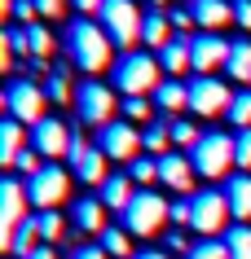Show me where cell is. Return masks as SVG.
Instances as JSON below:
<instances>
[{"instance_id":"23","label":"cell","mask_w":251,"mask_h":259,"mask_svg":"<svg viewBox=\"0 0 251 259\" xmlns=\"http://www.w3.org/2000/svg\"><path fill=\"white\" fill-rule=\"evenodd\" d=\"M225 198H229V211L247 224L251 220V171H238V176L225 180Z\"/></svg>"},{"instance_id":"20","label":"cell","mask_w":251,"mask_h":259,"mask_svg":"<svg viewBox=\"0 0 251 259\" xmlns=\"http://www.w3.org/2000/svg\"><path fill=\"white\" fill-rule=\"evenodd\" d=\"M22 127H27V123H18V119L0 123V167H9V171H14L18 154L31 150V132H22Z\"/></svg>"},{"instance_id":"11","label":"cell","mask_w":251,"mask_h":259,"mask_svg":"<svg viewBox=\"0 0 251 259\" xmlns=\"http://www.w3.org/2000/svg\"><path fill=\"white\" fill-rule=\"evenodd\" d=\"M106 158H115V163H132L137 158V150H146L141 145V132H137V123H128V119H115L106 123L97 132V141H93Z\"/></svg>"},{"instance_id":"4","label":"cell","mask_w":251,"mask_h":259,"mask_svg":"<svg viewBox=\"0 0 251 259\" xmlns=\"http://www.w3.org/2000/svg\"><path fill=\"white\" fill-rule=\"evenodd\" d=\"M190 163H194L198 176H207V180L229 176V167H238L234 137H229V132H203V141L190 150Z\"/></svg>"},{"instance_id":"33","label":"cell","mask_w":251,"mask_h":259,"mask_svg":"<svg viewBox=\"0 0 251 259\" xmlns=\"http://www.w3.org/2000/svg\"><path fill=\"white\" fill-rule=\"evenodd\" d=\"M167 132H172V150H176V145L194 150L198 141H203V132H198L194 123H185V119H172V123H167Z\"/></svg>"},{"instance_id":"8","label":"cell","mask_w":251,"mask_h":259,"mask_svg":"<svg viewBox=\"0 0 251 259\" xmlns=\"http://www.w3.org/2000/svg\"><path fill=\"white\" fill-rule=\"evenodd\" d=\"M27 193H31L35 215H40V211H57V206L70 198V171L66 167H40V171L27 180Z\"/></svg>"},{"instance_id":"5","label":"cell","mask_w":251,"mask_h":259,"mask_svg":"<svg viewBox=\"0 0 251 259\" xmlns=\"http://www.w3.org/2000/svg\"><path fill=\"white\" fill-rule=\"evenodd\" d=\"M31 215H35V206H31L27 180H18L14 171H9V176H5V185H0V246H5V250H9L14 233L22 229Z\"/></svg>"},{"instance_id":"10","label":"cell","mask_w":251,"mask_h":259,"mask_svg":"<svg viewBox=\"0 0 251 259\" xmlns=\"http://www.w3.org/2000/svg\"><path fill=\"white\" fill-rule=\"evenodd\" d=\"M229 198H225V189H203V193H194V224L190 229L207 242V237H221L225 233V224H229Z\"/></svg>"},{"instance_id":"44","label":"cell","mask_w":251,"mask_h":259,"mask_svg":"<svg viewBox=\"0 0 251 259\" xmlns=\"http://www.w3.org/2000/svg\"><path fill=\"white\" fill-rule=\"evenodd\" d=\"M66 259H106V250H101V242H88V246H75Z\"/></svg>"},{"instance_id":"32","label":"cell","mask_w":251,"mask_h":259,"mask_svg":"<svg viewBox=\"0 0 251 259\" xmlns=\"http://www.w3.org/2000/svg\"><path fill=\"white\" fill-rule=\"evenodd\" d=\"M128 176H132L141 189H146L150 180H159V158H154V154H141V158H132V163H128Z\"/></svg>"},{"instance_id":"17","label":"cell","mask_w":251,"mask_h":259,"mask_svg":"<svg viewBox=\"0 0 251 259\" xmlns=\"http://www.w3.org/2000/svg\"><path fill=\"white\" fill-rule=\"evenodd\" d=\"M190 14H194V22L203 31L221 35V27L234 22V0H190Z\"/></svg>"},{"instance_id":"21","label":"cell","mask_w":251,"mask_h":259,"mask_svg":"<svg viewBox=\"0 0 251 259\" xmlns=\"http://www.w3.org/2000/svg\"><path fill=\"white\" fill-rule=\"evenodd\" d=\"M159 66L172 75V79H181V70H194V57H190V35H172L167 49L159 53Z\"/></svg>"},{"instance_id":"42","label":"cell","mask_w":251,"mask_h":259,"mask_svg":"<svg viewBox=\"0 0 251 259\" xmlns=\"http://www.w3.org/2000/svg\"><path fill=\"white\" fill-rule=\"evenodd\" d=\"M35 9H40V18H49V22H57V18L66 14V0H35Z\"/></svg>"},{"instance_id":"15","label":"cell","mask_w":251,"mask_h":259,"mask_svg":"<svg viewBox=\"0 0 251 259\" xmlns=\"http://www.w3.org/2000/svg\"><path fill=\"white\" fill-rule=\"evenodd\" d=\"M70 141H75V132H70L62 119H44V123L31 127V150L40 154V158H66Z\"/></svg>"},{"instance_id":"39","label":"cell","mask_w":251,"mask_h":259,"mask_svg":"<svg viewBox=\"0 0 251 259\" xmlns=\"http://www.w3.org/2000/svg\"><path fill=\"white\" fill-rule=\"evenodd\" d=\"M172 224H176V229H181V224H194V198L172 202Z\"/></svg>"},{"instance_id":"3","label":"cell","mask_w":251,"mask_h":259,"mask_svg":"<svg viewBox=\"0 0 251 259\" xmlns=\"http://www.w3.org/2000/svg\"><path fill=\"white\" fill-rule=\"evenodd\" d=\"M101 31L111 35L115 49H124V53H137L141 44V22H146V9H137V0H106L97 14Z\"/></svg>"},{"instance_id":"49","label":"cell","mask_w":251,"mask_h":259,"mask_svg":"<svg viewBox=\"0 0 251 259\" xmlns=\"http://www.w3.org/2000/svg\"><path fill=\"white\" fill-rule=\"evenodd\" d=\"M146 5H150L154 14H163V5H172V0H146Z\"/></svg>"},{"instance_id":"27","label":"cell","mask_w":251,"mask_h":259,"mask_svg":"<svg viewBox=\"0 0 251 259\" xmlns=\"http://www.w3.org/2000/svg\"><path fill=\"white\" fill-rule=\"evenodd\" d=\"M128 237H132L128 229H106V233H101V250H106V255H115V259H132L137 250H132V242H128Z\"/></svg>"},{"instance_id":"46","label":"cell","mask_w":251,"mask_h":259,"mask_svg":"<svg viewBox=\"0 0 251 259\" xmlns=\"http://www.w3.org/2000/svg\"><path fill=\"white\" fill-rule=\"evenodd\" d=\"M70 5H75L80 14H101V5H106V0H70Z\"/></svg>"},{"instance_id":"26","label":"cell","mask_w":251,"mask_h":259,"mask_svg":"<svg viewBox=\"0 0 251 259\" xmlns=\"http://www.w3.org/2000/svg\"><path fill=\"white\" fill-rule=\"evenodd\" d=\"M141 145H146L154 158L172 154V132H167V123H150V127H141Z\"/></svg>"},{"instance_id":"28","label":"cell","mask_w":251,"mask_h":259,"mask_svg":"<svg viewBox=\"0 0 251 259\" xmlns=\"http://www.w3.org/2000/svg\"><path fill=\"white\" fill-rule=\"evenodd\" d=\"M35 224H40L44 246H57V242H62V233H66V215H62V211H40Z\"/></svg>"},{"instance_id":"31","label":"cell","mask_w":251,"mask_h":259,"mask_svg":"<svg viewBox=\"0 0 251 259\" xmlns=\"http://www.w3.org/2000/svg\"><path fill=\"white\" fill-rule=\"evenodd\" d=\"M229 123L238 132H251V88L234 93V106H229Z\"/></svg>"},{"instance_id":"30","label":"cell","mask_w":251,"mask_h":259,"mask_svg":"<svg viewBox=\"0 0 251 259\" xmlns=\"http://www.w3.org/2000/svg\"><path fill=\"white\" fill-rule=\"evenodd\" d=\"M225 246H229L234 259H251V224H234L225 233Z\"/></svg>"},{"instance_id":"36","label":"cell","mask_w":251,"mask_h":259,"mask_svg":"<svg viewBox=\"0 0 251 259\" xmlns=\"http://www.w3.org/2000/svg\"><path fill=\"white\" fill-rule=\"evenodd\" d=\"M124 114H128V123H146L150 119V101L146 97H124ZM150 127V123H146Z\"/></svg>"},{"instance_id":"14","label":"cell","mask_w":251,"mask_h":259,"mask_svg":"<svg viewBox=\"0 0 251 259\" xmlns=\"http://www.w3.org/2000/svg\"><path fill=\"white\" fill-rule=\"evenodd\" d=\"M70 167H75V180H84V185H106L111 180V171H106V154L97 150V145H88V141L75 132V141H70Z\"/></svg>"},{"instance_id":"37","label":"cell","mask_w":251,"mask_h":259,"mask_svg":"<svg viewBox=\"0 0 251 259\" xmlns=\"http://www.w3.org/2000/svg\"><path fill=\"white\" fill-rule=\"evenodd\" d=\"M18 22V27H35V18H40V9H35V0H14V14H9Z\"/></svg>"},{"instance_id":"47","label":"cell","mask_w":251,"mask_h":259,"mask_svg":"<svg viewBox=\"0 0 251 259\" xmlns=\"http://www.w3.org/2000/svg\"><path fill=\"white\" fill-rule=\"evenodd\" d=\"M31 259H57V250H53V246H40V250H35Z\"/></svg>"},{"instance_id":"38","label":"cell","mask_w":251,"mask_h":259,"mask_svg":"<svg viewBox=\"0 0 251 259\" xmlns=\"http://www.w3.org/2000/svg\"><path fill=\"white\" fill-rule=\"evenodd\" d=\"M35 171H40V154H35V150H22V154H18V163H14V176H35Z\"/></svg>"},{"instance_id":"12","label":"cell","mask_w":251,"mask_h":259,"mask_svg":"<svg viewBox=\"0 0 251 259\" xmlns=\"http://www.w3.org/2000/svg\"><path fill=\"white\" fill-rule=\"evenodd\" d=\"M229 106H234V93H229L216 75H194V79H190V110H194V114L216 119V114H229Z\"/></svg>"},{"instance_id":"6","label":"cell","mask_w":251,"mask_h":259,"mask_svg":"<svg viewBox=\"0 0 251 259\" xmlns=\"http://www.w3.org/2000/svg\"><path fill=\"white\" fill-rule=\"evenodd\" d=\"M167 220H172V202H167L163 193H154V189H137L132 206L124 211V229L132 233V237H154V233L163 229Z\"/></svg>"},{"instance_id":"41","label":"cell","mask_w":251,"mask_h":259,"mask_svg":"<svg viewBox=\"0 0 251 259\" xmlns=\"http://www.w3.org/2000/svg\"><path fill=\"white\" fill-rule=\"evenodd\" d=\"M234 150H238V167H247V171H251V132H238Z\"/></svg>"},{"instance_id":"19","label":"cell","mask_w":251,"mask_h":259,"mask_svg":"<svg viewBox=\"0 0 251 259\" xmlns=\"http://www.w3.org/2000/svg\"><path fill=\"white\" fill-rule=\"evenodd\" d=\"M97 198L106 202V211H119L124 215L128 206H132V198H137V180L128 176V171H111V180L97 189Z\"/></svg>"},{"instance_id":"2","label":"cell","mask_w":251,"mask_h":259,"mask_svg":"<svg viewBox=\"0 0 251 259\" xmlns=\"http://www.w3.org/2000/svg\"><path fill=\"white\" fill-rule=\"evenodd\" d=\"M159 83H163V66H159V57L150 49L124 53L111 70V88H119L124 97H150V93H159Z\"/></svg>"},{"instance_id":"40","label":"cell","mask_w":251,"mask_h":259,"mask_svg":"<svg viewBox=\"0 0 251 259\" xmlns=\"http://www.w3.org/2000/svg\"><path fill=\"white\" fill-rule=\"evenodd\" d=\"M167 18H172V31H176V35H185V31H190V27H198V22H194V14H190V9H167Z\"/></svg>"},{"instance_id":"22","label":"cell","mask_w":251,"mask_h":259,"mask_svg":"<svg viewBox=\"0 0 251 259\" xmlns=\"http://www.w3.org/2000/svg\"><path fill=\"white\" fill-rule=\"evenodd\" d=\"M172 35H176V31H172V18L146 9V22H141V49H159V53H163Z\"/></svg>"},{"instance_id":"25","label":"cell","mask_w":251,"mask_h":259,"mask_svg":"<svg viewBox=\"0 0 251 259\" xmlns=\"http://www.w3.org/2000/svg\"><path fill=\"white\" fill-rule=\"evenodd\" d=\"M225 75H234V79H242V83L251 88V35L234 40V53H229V66H225Z\"/></svg>"},{"instance_id":"18","label":"cell","mask_w":251,"mask_h":259,"mask_svg":"<svg viewBox=\"0 0 251 259\" xmlns=\"http://www.w3.org/2000/svg\"><path fill=\"white\" fill-rule=\"evenodd\" d=\"M159 180H163L167 189L176 193H190V185H194V163H190V154H163L159 158Z\"/></svg>"},{"instance_id":"43","label":"cell","mask_w":251,"mask_h":259,"mask_svg":"<svg viewBox=\"0 0 251 259\" xmlns=\"http://www.w3.org/2000/svg\"><path fill=\"white\" fill-rule=\"evenodd\" d=\"M163 246H167V250H181V255H190V250H194V242H190V237H185L181 229H172V233H167V237H163Z\"/></svg>"},{"instance_id":"7","label":"cell","mask_w":251,"mask_h":259,"mask_svg":"<svg viewBox=\"0 0 251 259\" xmlns=\"http://www.w3.org/2000/svg\"><path fill=\"white\" fill-rule=\"evenodd\" d=\"M115 88L101 79H88L80 83V93H75V110H80V123H88V127H106V123H115Z\"/></svg>"},{"instance_id":"1","label":"cell","mask_w":251,"mask_h":259,"mask_svg":"<svg viewBox=\"0 0 251 259\" xmlns=\"http://www.w3.org/2000/svg\"><path fill=\"white\" fill-rule=\"evenodd\" d=\"M66 53H70V62L80 70H88L93 79H97L101 70L111 66L115 70V44H111V35L101 31V22H93V18H75L66 27Z\"/></svg>"},{"instance_id":"29","label":"cell","mask_w":251,"mask_h":259,"mask_svg":"<svg viewBox=\"0 0 251 259\" xmlns=\"http://www.w3.org/2000/svg\"><path fill=\"white\" fill-rule=\"evenodd\" d=\"M44 97L49 101H57V106H70L75 97H70V79H66V66H57L49 79H44Z\"/></svg>"},{"instance_id":"35","label":"cell","mask_w":251,"mask_h":259,"mask_svg":"<svg viewBox=\"0 0 251 259\" xmlns=\"http://www.w3.org/2000/svg\"><path fill=\"white\" fill-rule=\"evenodd\" d=\"M27 35H31V57H40V62H49V53H53V35H49V27H27Z\"/></svg>"},{"instance_id":"24","label":"cell","mask_w":251,"mask_h":259,"mask_svg":"<svg viewBox=\"0 0 251 259\" xmlns=\"http://www.w3.org/2000/svg\"><path fill=\"white\" fill-rule=\"evenodd\" d=\"M154 97H159V110L176 114V110H185V106H190V83H181V79H163Z\"/></svg>"},{"instance_id":"48","label":"cell","mask_w":251,"mask_h":259,"mask_svg":"<svg viewBox=\"0 0 251 259\" xmlns=\"http://www.w3.org/2000/svg\"><path fill=\"white\" fill-rule=\"evenodd\" d=\"M132 259H167V255H163V250H137Z\"/></svg>"},{"instance_id":"34","label":"cell","mask_w":251,"mask_h":259,"mask_svg":"<svg viewBox=\"0 0 251 259\" xmlns=\"http://www.w3.org/2000/svg\"><path fill=\"white\" fill-rule=\"evenodd\" d=\"M185 259H234V255H229L225 237H207V242H194V250H190Z\"/></svg>"},{"instance_id":"45","label":"cell","mask_w":251,"mask_h":259,"mask_svg":"<svg viewBox=\"0 0 251 259\" xmlns=\"http://www.w3.org/2000/svg\"><path fill=\"white\" fill-rule=\"evenodd\" d=\"M234 22L247 27V35H251V0H234Z\"/></svg>"},{"instance_id":"9","label":"cell","mask_w":251,"mask_h":259,"mask_svg":"<svg viewBox=\"0 0 251 259\" xmlns=\"http://www.w3.org/2000/svg\"><path fill=\"white\" fill-rule=\"evenodd\" d=\"M44 83L35 79H14L9 88H5V106H9V119L27 123V127H35V123H44L49 114H44Z\"/></svg>"},{"instance_id":"13","label":"cell","mask_w":251,"mask_h":259,"mask_svg":"<svg viewBox=\"0 0 251 259\" xmlns=\"http://www.w3.org/2000/svg\"><path fill=\"white\" fill-rule=\"evenodd\" d=\"M229 53H234V40H225V35H211V31H198V35H190L194 75H211V70L229 66Z\"/></svg>"},{"instance_id":"16","label":"cell","mask_w":251,"mask_h":259,"mask_svg":"<svg viewBox=\"0 0 251 259\" xmlns=\"http://www.w3.org/2000/svg\"><path fill=\"white\" fill-rule=\"evenodd\" d=\"M70 224L80 233H88V237H101V233L111 229L106 224V202L101 198H75L70 202Z\"/></svg>"}]
</instances>
